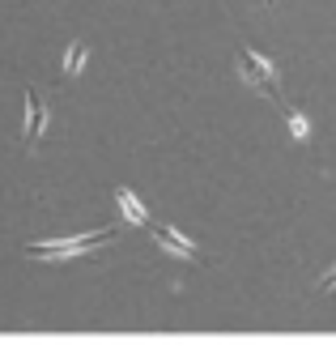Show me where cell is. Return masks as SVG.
Returning <instances> with one entry per match:
<instances>
[{"mask_svg": "<svg viewBox=\"0 0 336 362\" xmlns=\"http://www.w3.org/2000/svg\"><path fill=\"white\" fill-rule=\"evenodd\" d=\"M111 239H115V230H90V235H81V239H52V243H30V247H26V256H35V260H68V256H90V252L107 247Z\"/></svg>", "mask_w": 336, "mask_h": 362, "instance_id": "7a4b0ae2", "label": "cell"}, {"mask_svg": "<svg viewBox=\"0 0 336 362\" xmlns=\"http://www.w3.org/2000/svg\"><path fill=\"white\" fill-rule=\"evenodd\" d=\"M277 107H281V115H285V124H289L294 141H306V136H311V124L302 119V111H298V107H289V103H277Z\"/></svg>", "mask_w": 336, "mask_h": 362, "instance_id": "8992f818", "label": "cell"}, {"mask_svg": "<svg viewBox=\"0 0 336 362\" xmlns=\"http://www.w3.org/2000/svg\"><path fill=\"white\" fill-rule=\"evenodd\" d=\"M153 230V243L162 247V252H171L175 260H200V247L192 243V239H184L175 226H149Z\"/></svg>", "mask_w": 336, "mask_h": 362, "instance_id": "277c9868", "label": "cell"}, {"mask_svg": "<svg viewBox=\"0 0 336 362\" xmlns=\"http://www.w3.org/2000/svg\"><path fill=\"white\" fill-rule=\"evenodd\" d=\"M332 290H336V264H332V269L323 273V281H319V294H332Z\"/></svg>", "mask_w": 336, "mask_h": 362, "instance_id": "ba28073f", "label": "cell"}, {"mask_svg": "<svg viewBox=\"0 0 336 362\" xmlns=\"http://www.w3.org/2000/svg\"><path fill=\"white\" fill-rule=\"evenodd\" d=\"M234 73H239V81H243V86L260 90L264 98H272V103H285V94H281V77H277V64H272L268 56H260V52L243 47V52L234 56Z\"/></svg>", "mask_w": 336, "mask_h": 362, "instance_id": "6da1fadb", "label": "cell"}, {"mask_svg": "<svg viewBox=\"0 0 336 362\" xmlns=\"http://www.w3.org/2000/svg\"><path fill=\"white\" fill-rule=\"evenodd\" d=\"M47 124H52V103H47V94L26 90V128H22V145H26V149H35V145L43 141Z\"/></svg>", "mask_w": 336, "mask_h": 362, "instance_id": "3957f363", "label": "cell"}, {"mask_svg": "<svg viewBox=\"0 0 336 362\" xmlns=\"http://www.w3.org/2000/svg\"><path fill=\"white\" fill-rule=\"evenodd\" d=\"M115 201H119V209H124V218H128V222H136V226H153V222H149V214H145V205H140L128 188H115Z\"/></svg>", "mask_w": 336, "mask_h": 362, "instance_id": "5b68a950", "label": "cell"}, {"mask_svg": "<svg viewBox=\"0 0 336 362\" xmlns=\"http://www.w3.org/2000/svg\"><path fill=\"white\" fill-rule=\"evenodd\" d=\"M85 56H90V47H85V43H73V47L64 52V73H68V77H77V73L85 69Z\"/></svg>", "mask_w": 336, "mask_h": 362, "instance_id": "52a82bcc", "label": "cell"}]
</instances>
